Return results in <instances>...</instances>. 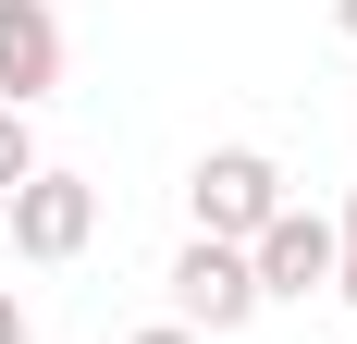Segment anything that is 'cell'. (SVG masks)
I'll list each match as a JSON object with an SVG mask.
<instances>
[{
	"instance_id": "cell-10",
	"label": "cell",
	"mask_w": 357,
	"mask_h": 344,
	"mask_svg": "<svg viewBox=\"0 0 357 344\" xmlns=\"http://www.w3.org/2000/svg\"><path fill=\"white\" fill-rule=\"evenodd\" d=\"M333 25H345V37H357V0H333Z\"/></svg>"
},
{
	"instance_id": "cell-3",
	"label": "cell",
	"mask_w": 357,
	"mask_h": 344,
	"mask_svg": "<svg viewBox=\"0 0 357 344\" xmlns=\"http://www.w3.org/2000/svg\"><path fill=\"white\" fill-rule=\"evenodd\" d=\"M259 320V283H247V246H185L173 258V332H197V344H222V332H247Z\"/></svg>"
},
{
	"instance_id": "cell-8",
	"label": "cell",
	"mask_w": 357,
	"mask_h": 344,
	"mask_svg": "<svg viewBox=\"0 0 357 344\" xmlns=\"http://www.w3.org/2000/svg\"><path fill=\"white\" fill-rule=\"evenodd\" d=\"M123 344H197V332H173V320H148V332H123Z\"/></svg>"
},
{
	"instance_id": "cell-2",
	"label": "cell",
	"mask_w": 357,
	"mask_h": 344,
	"mask_svg": "<svg viewBox=\"0 0 357 344\" xmlns=\"http://www.w3.org/2000/svg\"><path fill=\"white\" fill-rule=\"evenodd\" d=\"M0 209H13V258H37V271L86 258V234H99V185H86V172H50V160H37Z\"/></svg>"
},
{
	"instance_id": "cell-6",
	"label": "cell",
	"mask_w": 357,
	"mask_h": 344,
	"mask_svg": "<svg viewBox=\"0 0 357 344\" xmlns=\"http://www.w3.org/2000/svg\"><path fill=\"white\" fill-rule=\"evenodd\" d=\"M25 172H37V123H25V111H0V197H13Z\"/></svg>"
},
{
	"instance_id": "cell-7",
	"label": "cell",
	"mask_w": 357,
	"mask_h": 344,
	"mask_svg": "<svg viewBox=\"0 0 357 344\" xmlns=\"http://www.w3.org/2000/svg\"><path fill=\"white\" fill-rule=\"evenodd\" d=\"M0 344H25V295H13V283H0Z\"/></svg>"
},
{
	"instance_id": "cell-1",
	"label": "cell",
	"mask_w": 357,
	"mask_h": 344,
	"mask_svg": "<svg viewBox=\"0 0 357 344\" xmlns=\"http://www.w3.org/2000/svg\"><path fill=\"white\" fill-rule=\"evenodd\" d=\"M185 209H197L210 246H247L259 221L284 209V160H271V148H210V160L185 172Z\"/></svg>"
},
{
	"instance_id": "cell-5",
	"label": "cell",
	"mask_w": 357,
	"mask_h": 344,
	"mask_svg": "<svg viewBox=\"0 0 357 344\" xmlns=\"http://www.w3.org/2000/svg\"><path fill=\"white\" fill-rule=\"evenodd\" d=\"M62 86V13L50 0H0V111H37Z\"/></svg>"
},
{
	"instance_id": "cell-9",
	"label": "cell",
	"mask_w": 357,
	"mask_h": 344,
	"mask_svg": "<svg viewBox=\"0 0 357 344\" xmlns=\"http://www.w3.org/2000/svg\"><path fill=\"white\" fill-rule=\"evenodd\" d=\"M333 246H345V258H357V197H345V221H333Z\"/></svg>"
},
{
	"instance_id": "cell-4",
	"label": "cell",
	"mask_w": 357,
	"mask_h": 344,
	"mask_svg": "<svg viewBox=\"0 0 357 344\" xmlns=\"http://www.w3.org/2000/svg\"><path fill=\"white\" fill-rule=\"evenodd\" d=\"M333 258H345V246H333V221H321V209H296V197L247 234V283H259V308H271V295H321Z\"/></svg>"
}]
</instances>
